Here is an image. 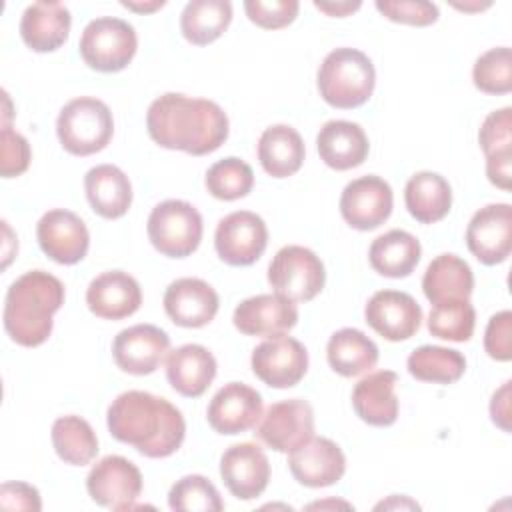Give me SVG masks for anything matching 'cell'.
<instances>
[{
  "instance_id": "681fc988",
  "label": "cell",
  "mask_w": 512,
  "mask_h": 512,
  "mask_svg": "<svg viewBox=\"0 0 512 512\" xmlns=\"http://www.w3.org/2000/svg\"><path fill=\"white\" fill-rule=\"evenodd\" d=\"M314 6H316L320 12L328 14V16L344 18V16L356 12L362 4H360V2H348V0H344V2H320V0H316Z\"/></svg>"
},
{
  "instance_id": "bcb514c9",
  "label": "cell",
  "mask_w": 512,
  "mask_h": 512,
  "mask_svg": "<svg viewBox=\"0 0 512 512\" xmlns=\"http://www.w3.org/2000/svg\"><path fill=\"white\" fill-rule=\"evenodd\" d=\"M0 506L4 510H32L42 508L38 490L26 482H4L0 486Z\"/></svg>"
},
{
  "instance_id": "30bf717a",
  "label": "cell",
  "mask_w": 512,
  "mask_h": 512,
  "mask_svg": "<svg viewBox=\"0 0 512 512\" xmlns=\"http://www.w3.org/2000/svg\"><path fill=\"white\" fill-rule=\"evenodd\" d=\"M268 246L266 222L250 212L238 210L224 216L214 232V248L222 262L230 266L254 264Z\"/></svg>"
},
{
  "instance_id": "c3c4849f",
  "label": "cell",
  "mask_w": 512,
  "mask_h": 512,
  "mask_svg": "<svg viewBox=\"0 0 512 512\" xmlns=\"http://www.w3.org/2000/svg\"><path fill=\"white\" fill-rule=\"evenodd\" d=\"M510 380H506L490 400V416L496 426L510 432Z\"/></svg>"
},
{
  "instance_id": "5bb4252c",
  "label": "cell",
  "mask_w": 512,
  "mask_h": 512,
  "mask_svg": "<svg viewBox=\"0 0 512 512\" xmlns=\"http://www.w3.org/2000/svg\"><path fill=\"white\" fill-rule=\"evenodd\" d=\"M170 350V336L154 324H134L116 334L112 356L122 372L146 376L160 368Z\"/></svg>"
},
{
  "instance_id": "ee69618b",
  "label": "cell",
  "mask_w": 512,
  "mask_h": 512,
  "mask_svg": "<svg viewBox=\"0 0 512 512\" xmlns=\"http://www.w3.org/2000/svg\"><path fill=\"white\" fill-rule=\"evenodd\" d=\"M30 166V144L28 140L12 130L10 124H2L0 132V174L2 178H14Z\"/></svg>"
},
{
  "instance_id": "8992f818",
  "label": "cell",
  "mask_w": 512,
  "mask_h": 512,
  "mask_svg": "<svg viewBox=\"0 0 512 512\" xmlns=\"http://www.w3.org/2000/svg\"><path fill=\"white\" fill-rule=\"evenodd\" d=\"M146 232L152 246L168 258L190 256L202 240L200 212L186 200H164L148 216Z\"/></svg>"
},
{
  "instance_id": "74e56055",
  "label": "cell",
  "mask_w": 512,
  "mask_h": 512,
  "mask_svg": "<svg viewBox=\"0 0 512 512\" xmlns=\"http://www.w3.org/2000/svg\"><path fill=\"white\" fill-rule=\"evenodd\" d=\"M168 506L176 512H220L224 502L216 486L202 474L176 480L168 492Z\"/></svg>"
},
{
  "instance_id": "3957f363",
  "label": "cell",
  "mask_w": 512,
  "mask_h": 512,
  "mask_svg": "<svg viewBox=\"0 0 512 512\" xmlns=\"http://www.w3.org/2000/svg\"><path fill=\"white\" fill-rule=\"evenodd\" d=\"M62 304L64 284L44 270H30L16 278L6 292L4 330L20 346H40L52 334V316Z\"/></svg>"
},
{
  "instance_id": "836d02e7",
  "label": "cell",
  "mask_w": 512,
  "mask_h": 512,
  "mask_svg": "<svg viewBox=\"0 0 512 512\" xmlns=\"http://www.w3.org/2000/svg\"><path fill=\"white\" fill-rule=\"evenodd\" d=\"M232 22V4L228 0H192L180 14V32L194 46H206L218 40Z\"/></svg>"
},
{
  "instance_id": "6da1fadb",
  "label": "cell",
  "mask_w": 512,
  "mask_h": 512,
  "mask_svg": "<svg viewBox=\"0 0 512 512\" xmlns=\"http://www.w3.org/2000/svg\"><path fill=\"white\" fill-rule=\"evenodd\" d=\"M146 128L162 148L204 156L226 142L230 124L216 102L166 92L148 106Z\"/></svg>"
},
{
  "instance_id": "816d5d0a",
  "label": "cell",
  "mask_w": 512,
  "mask_h": 512,
  "mask_svg": "<svg viewBox=\"0 0 512 512\" xmlns=\"http://www.w3.org/2000/svg\"><path fill=\"white\" fill-rule=\"evenodd\" d=\"M380 508H420L416 502H412V500H408L406 496H400V502H398V496H392L390 500H386V502H380V504H376V510H380Z\"/></svg>"
},
{
  "instance_id": "db71d44e",
  "label": "cell",
  "mask_w": 512,
  "mask_h": 512,
  "mask_svg": "<svg viewBox=\"0 0 512 512\" xmlns=\"http://www.w3.org/2000/svg\"><path fill=\"white\" fill-rule=\"evenodd\" d=\"M324 506H342V508H352L350 504H346V502H314V504H310L308 508H324Z\"/></svg>"
},
{
  "instance_id": "1f68e13d",
  "label": "cell",
  "mask_w": 512,
  "mask_h": 512,
  "mask_svg": "<svg viewBox=\"0 0 512 512\" xmlns=\"http://www.w3.org/2000/svg\"><path fill=\"white\" fill-rule=\"evenodd\" d=\"M422 256V246L406 230H390L374 238L368 250L370 266L388 278H406L414 272Z\"/></svg>"
},
{
  "instance_id": "f5cc1de1",
  "label": "cell",
  "mask_w": 512,
  "mask_h": 512,
  "mask_svg": "<svg viewBox=\"0 0 512 512\" xmlns=\"http://www.w3.org/2000/svg\"><path fill=\"white\" fill-rule=\"evenodd\" d=\"M488 6H490V2H486V4H470V6H466V4H454V8L466 10V12H470V10H484V8H488Z\"/></svg>"
},
{
  "instance_id": "484cf974",
  "label": "cell",
  "mask_w": 512,
  "mask_h": 512,
  "mask_svg": "<svg viewBox=\"0 0 512 512\" xmlns=\"http://www.w3.org/2000/svg\"><path fill=\"white\" fill-rule=\"evenodd\" d=\"M70 24V10L62 2H34L20 18V36L34 52H54L68 40Z\"/></svg>"
},
{
  "instance_id": "8fae6325",
  "label": "cell",
  "mask_w": 512,
  "mask_h": 512,
  "mask_svg": "<svg viewBox=\"0 0 512 512\" xmlns=\"http://www.w3.org/2000/svg\"><path fill=\"white\" fill-rule=\"evenodd\" d=\"M252 372L270 388H292L308 370V352L292 336L266 338L252 350Z\"/></svg>"
},
{
  "instance_id": "4dcf8cb0",
  "label": "cell",
  "mask_w": 512,
  "mask_h": 512,
  "mask_svg": "<svg viewBox=\"0 0 512 512\" xmlns=\"http://www.w3.org/2000/svg\"><path fill=\"white\" fill-rule=\"evenodd\" d=\"M404 202L414 220L422 224H434L450 212L452 188L444 176L422 170L410 176L406 182Z\"/></svg>"
},
{
  "instance_id": "d6a6232c",
  "label": "cell",
  "mask_w": 512,
  "mask_h": 512,
  "mask_svg": "<svg viewBox=\"0 0 512 512\" xmlns=\"http://www.w3.org/2000/svg\"><path fill=\"white\" fill-rule=\"evenodd\" d=\"M326 358L334 372L354 378L376 366L378 346L358 328H340L328 340Z\"/></svg>"
},
{
  "instance_id": "7c38bea8",
  "label": "cell",
  "mask_w": 512,
  "mask_h": 512,
  "mask_svg": "<svg viewBox=\"0 0 512 512\" xmlns=\"http://www.w3.org/2000/svg\"><path fill=\"white\" fill-rule=\"evenodd\" d=\"M254 434L268 448L290 452L314 436V410L302 398L274 402L260 416Z\"/></svg>"
},
{
  "instance_id": "ffe728a7",
  "label": "cell",
  "mask_w": 512,
  "mask_h": 512,
  "mask_svg": "<svg viewBox=\"0 0 512 512\" xmlns=\"http://www.w3.org/2000/svg\"><path fill=\"white\" fill-rule=\"evenodd\" d=\"M236 330L246 336H280L292 330L298 322V308L280 294H256L242 300L232 314Z\"/></svg>"
},
{
  "instance_id": "f546056e",
  "label": "cell",
  "mask_w": 512,
  "mask_h": 512,
  "mask_svg": "<svg viewBox=\"0 0 512 512\" xmlns=\"http://www.w3.org/2000/svg\"><path fill=\"white\" fill-rule=\"evenodd\" d=\"M304 140L288 124L268 126L258 140V160L272 178H288L304 164Z\"/></svg>"
},
{
  "instance_id": "f35d334b",
  "label": "cell",
  "mask_w": 512,
  "mask_h": 512,
  "mask_svg": "<svg viewBox=\"0 0 512 512\" xmlns=\"http://www.w3.org/2000/svg\"><path fill=\"white\" fill-rule=\"evenodd\" d=\"M476 310L470 300L432 306L428 314V332L442 340L468 342L474 334Z\"/></svg>"
},
{
  "instance_id": "f1b7e54d",
  "label": "cell",
  "mask_w": 512,
  "mask_h": 512,
  "mask_svg": "<svg viewBox=\"0 0 512 512\" xmlns=\"http://www.w3.org/2000/svg\"><path fill=\"white\" fill-rule=\"evenodd\" d=\"M422 290L434 306L470 300L474 290L472 268L456 254H440L428 264L422 278Z\"/></svg>"
},
{
  "instance_id": "7dc6e473",
  "label": "cell",
  "mask_w": 512,
  "mask_h": 512,
  "mask_svg": "<svg viewBox=\"0 0 512 512\" xmlns=\"http://www.w3.org/2000/svg\"><path fill=\"white\" fill-rule=\"evenodd\" d=\"M486 176H488V180L496 188L510 190V182H512V150L486 156Z\"/></svg>"
},
{
  "instance_id": "d590c367",
  "label": "cell",
  "mask_w": 512,
  "mask_h": 512,
  "mask_svg": "<svg viewBox=\"0 0 512 512\" xmlns=\"http://www.w3.org/2000/svg\"><path fill=\"white\" fill-rule=\"evenodd\" d=\"M406 366L416 380L432 384H452L462 378L466 370V358L454 348L424 344L412 350Z\"/></svg>"
},
{
  "instance_id": "9a60e30c",
  "label": "cell",
  "mask_w": 512,
  "mask_h": 512,
  "mask_svg": "<svg viewBox=\"0 0 512 512\" xmlns=\"http://www.w3.org/2000/svg\"><path fill=\"white\" fill-rule=\"evenodd\" d=\"M466 244L486 266L504 262L512 252V206L496 202L480 208L468 222Z\"/></svg>"
},
{
  "instance_id": "52a82bcc",
  "label": "cell",
  "mask_w": 512,
  "mask_h": 512,
  "mask_svg": "<svg viewBox=\"0 0 512 512\" xmlns=\"http://www.w3.org/2000/svg\"><path fill=\"white\" fill-rule=\"evenodd\" d=\"M138 48L136 30L122 18L100 16L90 20L80 36L78 50L82 60L98 72L124 70Z\"/></svg>"
},
{
  "instance_id": "44dd1931",
  "label": "cell",
  "mask_w": 512,
  "mask_h": 512,
  "mask_svg": "<svg viewBox=\"0 0 512 512\" xmlns=\"http://www.w3.org/2000/svg\"><path fill=\"white\" fill-rule=\"evenodd\" d=\"M220 476L232 496L254 500L266 490L270 480L268 456L254 442L234 444L220 458Z\"/></svg>"
},
{
  "instance_id": "603a6c76",
  "label": "cell",
  "mask_w": 512,
  "mask_h": 512,
  "mask_svg": "<svg viewBox=\"0 0 512 512\" xmlns=\"http://www.w3.org/2000/svg\"><path fill=\"white\" fill-rule=\"evenodd\" d=\"M86 304L98 318L122 320L140 308L142 290L136 278L128 272L108 270L88 284Z\"/></svg>"
},
{
  "instance_id": "277c9868",
  "label": "cell",
  "mask_w": 512,
  "mask_h": 512,
  "mask_svg": "<svg viewBox=\"0 0 512 512\" xmlns=\"http://www.w3.org/2000/svg\"><path fill=\"white\" fill-rule=\"evenodd\" d=\"M316 84L326 104L352 110L370 100L376 86V70L364 52L344 46L326 54L318 68Z\"/></svg>"
},
{
  "instance_id": "7bdbcfd3",
  "label": "cell",
  "mask_w": 512,
  "mask_h": 512,
  "mask_svg": "<svg viewBox=\"0 0 512 512\" xmlns=\"http://www.w3.org/2000/svg\"><path fill=\"white\" fill-rule=\"evenodd\" d=\"M478 142L484 156L512 150V108L504 106L490 112L478 132Z\"/></svg>"
},
{
  "instance_id": "83f0119b",
  "label": "cell",
  "mask_w": 512,
  "mask_h": 512,
  "mask_svg": "<svg viewBox=\"0 0 512 512\" xmlns=\"http://www.w3.org/2000/svg\"><path fill=\"white\" fill-rule=\"evenodd\" d=\"M84 190L92 210L106 218H122L132 204V184L114 164H98L84 176Z\"/></svg>"
},
{
  "instance_id": "ac0fdd59",
  "label": "cell",
  "mask_w": 512,
  "mask_h": 512,
  "mask_svg": "<svg viewBox=\"0 0 512 512\" xmlns=\"http://www.w3.org/2000/svg\"><path fill=\"white\" fill-rule=\"evenodd\" d=\"M262 416V396L244 382L224 384L206 408V420L214 432L234 436L258 424Z\"/></svg>"
},
{
  "instance_id": "60d3db41",
  "label": "cell",
  "mask_w": 512,
  "mask_h": 512,
  "mask_svg": "<svg viewBox=\"0 0 512 512\" xmlns=\"http://www.w3.org/2000/svg\"><path fill=\"white\" fill-rule=\"evenodd\" d=\"M244 10L250 22H254L256 26L266 30H278L294 22L300 4L298 0H246Z\"/></svg>"
},
{
  "instance_id": "cb8c5ba5",
  "label": "cell",
  "mask_w": 512,
  "mask_h": 512,
  "mask_svg": "<svg viewBox=\"0 0 512 512\" xmlns=\"http://www.w3.org/2000/svg\"><path fill=\"white\" fill-rule=\"evenodd\" d=\"M396 384L398 374L392 370H376L364 376L352 390V406L358 418L378 428L392 426L398 418Z\"/></svg>"
},
{
  "instance_id": "f907efd6",
  "label": "cell",
  "mask_w": 512,
  "mask_h": 512,
  "mask_svg": "<svg viewBox=\"0 0 512 512\" xmlns=\"http://www.w3.org/2000/svg\"><path fill=\"white\" fill-rule=\"evenodd\" d=\"M166 2L164 0H154V2H122V6L124 8H128V10H134V12H154V10H158V8H162Z\"/></svg>"
},
{
  "instance_id": "9c48e42d",
  "label": "cell",
  "mask_w": 512,
  "mask_h": 512,
  "mask_svg": "<svg viewBox=\"0 0 512 512\" xmlns=\"http://www.w3.org/2000/svg\"><path fill=\"white\" fill-rule=\"evenodd\" d=\"M90 498L110 510H130L142 492V474L134 462L124 456L100 458L86 476Z\"/></svg>"
},
{
  "instance_id": "e575fe53",
  "label": "cell",
  "mask_w": 512,
  "mask_h": 512,
  "mask_svg": "<svg viewBox=\"0 0 512 512\" xmlns=\"http://www.w3.org/2000/svg\"><path fill=\"white\" fill-rule=\"evenodd\" d=\"M52 446L60 460L72 466H84L90 464L98 454V438L92 426L76 416H60L52 424Z\"/></svg>"
},
{
  "instance_id": "7a4b0ae2",
  "label": "cell",
  "mask_w": 512,
  "mask_h": 512,
  "mask_svg": "<svg viewBox=\"0 0 512 512\" xmlns=\"http://www.w3.org/2000/svg\"><path fill=\"white\" fill-rule=\"evenodd\" d=\"M106 424L118 442L134 446L146 458L172 456L186 436L182 412L166 398L144 390L118 394L108 406Z\"/></svg>"
},
{
  "instance_id": "f6af8a7d",
  "label": "cell",
  "mask_w": 512,
  "mask_h": 512,
  "mask_svg": "<svg viewBox=\"0 0 512 512\" xmlns=\"http://www.w3.org/2000/svg\"><path fill=\"white\" fill-rule=\"evenodd\" d=\"M484 350L490 358L498 362H508L512 358V312H496L484 332Z\"/></svg>"
},
{
  "instance_id": "e0dca14e",
  "label": "cell",
  "mask_w": 512,
  "mask_h": 512,
  "mask_svg": "<svg viewBox=\"0 0 512 512\" xmlns=\"http://www.w3.org/2000/svg\"><path fill=\"white\" fill-rule=\"evenodd\" d=\"M288 468L298 484L324 488L344 476L346 458L342 448L330 438L312 436L288 452Z\"/></svg>"
},
{
  "instance_id": "5b68a950",
  "label": "cell",
  "mask_w": 512,
  "mask_h": 512,
  "mask_svg": "<svg viewBox=\"0 0 512 512\" xmlns=\"http://www.w3.org/2000/svg\"><path fill=\"white\" fill-rule=\"evenodd\" d=\"M56 134L68 154L90 156L104 150L112 140L114 118L102 100L80 96L62 106Z\"/></svg>"
},
{
  "instance_id": "8d00e7d4",
  "label": "cell",
  "mask_w": 512,
  "mask_h": 512,
  "mask_svg": "<svg viewBox=\"0 0 512 512\" xmlns=\"http://www.w3.org/2000/svg\"><path fill=\"white\" fill-rule=\"evenodd\" d=\"M204 184L214 198L232 202V200L244 198L252 190L254 172L250 164H246L244 160L236 156H228L214 162L208 168Z\"/></svg>"
},
{
  "instance_id": "d6986e66",
  "label": "cell",
  "mask_w": 512,
  "mask_h": 512,
  "mask_svg": "<svg viewBox=\"0 0 512 512\" xmlns=\"http://www.w3.org/2000/svg\"><path fill=\"white\" fill-rule=\"evenodd\" d=\"M368 326L390 342L412 338L422 324L420 304L406 292L380 290L364 308Z\"/></svg>"
},
{
  "instance_id": "ba28073f",
  "label": "cell",
  "mask_w": 512,
  "mask_h": 512,
  "mask_svg": "<svg viewBox=\"0 0 512 512\" xmlns=\"http://www.w3.org/2000/svg\"><path fill=\"white\" fill-rule=\"evenodd\" d=\"M268 282L276 294L292 302L314 300L326 282L322 260L304 246L290 244L276 252L268 266Z\"/></svg>"
},
{
  "instance_id": "7402d4cb",
  "label": "cell",
  "mask_w": 512,
  "mask_h": 512,
  "mask_svg": "<svg viewBox=\"0 0 512 512\" xmlns=\"http://www.w3.org/2000/svg\"><path fill=\"white\" fill-rule=\"evenodd\" d=\"M216 290L200 278H178L164 292V310L168 318L184 328H202L218 312Z\"/></svg>"
},
{
  "instance_id": "4316f807",
  "label": "cell",
  "mask_w": 512,
  "mask_h": 512,
  "mask_svg": "<svg viewBox=\"0 0 512 512\" xmlns=\"http://www.w3.org/2000/svg\"><path fill=\"white\" fill-rule=\"evenodd\" d=\"M316 148L326 166L342 172L360 166L368 156L370 144L360 124L350 120H330L320 128Z\"/></svg>"
},
{
  "instance_id": "4fadbf2b",
  "label": "cell",
  "mask_w": 512,
  "mask_h": 512,
  "mask_svg": "<svg viewBox=\"0 0 512 512\" xmlns=\"http://www.w3.org/2000/svg\"><path fill=\"white\" fill-rule=\"evenodd\" d=\"M394 194L390 184L374 174L348 182L340 196V214L356 230L368 232L382 226L392 214Z\"/></svg>"
},
{
  "instance_id": "2e32d148",
  "label": "cell",
  "mask_w": 512,
  "mask_h": 512,
  "mask_svg": "<svg viewBox=\"0 0 512 512\" xmlns=\"http://www.w3.org/2000/svg\"><path fill=\"white\" fill-rule=\"evenodd\" d=\"M36 238L48 258L66 266L80 262L90 246V234L84 220L64 208L48 210L38 220Z\"/></svg>"
},
{
  "instance_id": "d4e9b609",
  "label": "cell",
  "mask_w": 512,
  "mask_h": 512,
  "mask_svg": "<svg viewBox=\"0 0 512 512\" xmlns=\"http://www.w3.org/2000/svg\"><path fill=\"white\" fill-rule=\"evenodd\" d=\"M216 368V358L200 344L178 346L166 356L168 384L186 398L202 396L216 378Z\"/></svg>"
},
{
  "instance_id": "b9f144b4",
  "label": "cell",
  "mask_w": 512,
  "mask_h": 512,
  "mask_svg": "<svg viewBox=\"0 0 512 512\" xmlns=\"http://www.w3.org/2000/svg\"><path fill=\"white\" fill-rule=\"evenodd\" d=\"M376 10L392 22L430 26L438 20V6L424 0H376Z\"/></svg>"
},
{
  "instance_id": "ab89813d",
  "label": "cell",
  "mask_w": 512,
  "mask_h": 512,
  "mask_svg": "<svg viewBox=\"0 0 512 512\" xmlns=\"http://www.w3.org/2000/svg\"><path fill=\"white\" fill-rule=\"evenodd\" d=\"M474 86L484 94H508L512 90V52L508 46L490 48L480 54L472 68Z\"/></svg>"
}]
</instances>
